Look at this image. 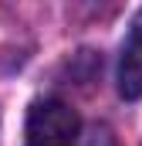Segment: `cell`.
<instances>
[{
	"instance_id": "1",
	"label": "cell",
	"mask_w": 142,
	"mask_h": 146,
	"mask_svg": "<svg viewBox=\"0 0 142 146\" xmlns=\"http://www.w3.org/2000/svg\"><path fill=\"white\" fill-rule=\"evenodd\" d=\"M81 119L61 99H41L27 112V146H74Z\"/></svg>"
},
{
	"instance_id": "2",
	"label": "cell",
	"mask_w": 142,
	"mask_h": 146,
	"mask_svg": "<svg viewBox=\"0 0 142 146\" xmlns=\"http://www.w3.org/2000/svg\"><path fill=\"white\" fill-rule=\"evenodd\" d=\"M118 92L122 99H142V10L132 17L118 54Z\"/></svg>"
}]
</instances>
